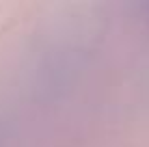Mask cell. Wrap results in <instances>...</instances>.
Here are the masks:
<instances>
[{"label":"cell","instance_id":"1","mask_svg":"<svg viewBox=\"0 0 149 147\" xmlns=\"http://www.w3.org/2000/svg\"><path fill=\"white\" fill-rule=\"evenodd\" d=\"M147 13H149V4H147Z\"/></svg>","mask_w":149,"mask_h":147}]
</instances>
